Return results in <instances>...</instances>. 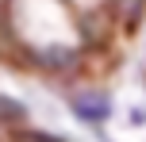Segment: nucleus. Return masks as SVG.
<instances>
[{"label":"nucleus","mask_w":146,"mask_h":142,"mask_svg":"<svg viewBox=\"0 0 146 142\" xmlns=\"http://www.w3.org/2000/svg\"><path fill=\"white\" fill-rule=\"evenodd\" d=\"M73 112L81 115V119L88 123H100L104 115H108V96H100V92H73Z\"/></svg>","instance_id":"f257e3e1"},{"label":"nucleus","mask_w":146,"mask_h":142,"mask_svg":"<svg viewBox=\"0 0 146 142\" xmlns=\"http://www.w3.org/2000/svg\"><path fill=\"white\" fill-rule=\"evenodd\" d=\"M38 58V65H46V69H66V65H73V50H38L35 54Z\"/></svg>","instance_id":"f03ea898"},{"label":"nucleus","mask_w":146,"mask_h":142,"mask_svg":"<svg viewBox=\"0 0 146 142\" xmlns=\"http://www.w3.org/2000/svg\"><path fill=\"white\" fill-rule=\"evenodd\" d=\"M23 104H15V100H8V96H0V123H19L23 119Z\"/></svg>","instance_id":"7ed1b4c3"},{"label":"nucleus","mask_w":146,"mask_h":142,"mask_svg":"<svg viewBox=\"0 0 146 142\" xmlns=\"http://www.w3.org/2000/svg\"><path fill=\"white\" fill-rule=\"evenodd\" d=\"M19 142H62V138H54V135H38V131H31V135H23Z\"/></svg>","instance_id":"20e7f679"}]
</instances>
